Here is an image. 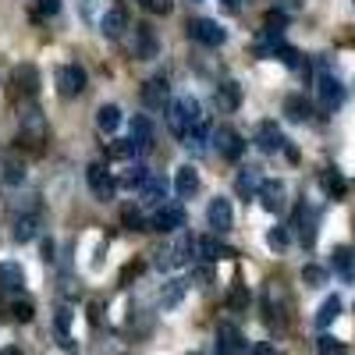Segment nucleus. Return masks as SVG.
I'll return each instance as SVG.
<instances>
[{
    "mask_svg": "<svg viewBox=\"0 0 355 355\" xmlns=\"http://www.w3.org/2000/svg\"><path fill=\"white\" fill-rule=\"evenodd\" d=\"M199 121H206V117H202V110H199V103L192 96L171 100V107H167V128H171L174 139H185Z\"/></svg>",
    "mask_w": 355,
    "mask_h": 355,
    "instance_id": "nucleus-1",
    "label": "nucleus"
},
{
    "mask_svg": "<svg viewBox=\"0 0 355 355\" xmlns=\"http://www.w3.org/2000/svg\"><path fill=\"white\" fill-rule=\"evenodd\" d=\"M40 234V206H21L15 210V224H11V239L15 242H33Z\"/></svg>",
    "mask_w": 355,
    "mask_h": 355,
    "instance_id": "nucleus-2",
    "label": "nucleus"
},
{
    "mask_svg": "<svg viewBox=\"0 0 355 355\" xmlns=\"http://www.w3.org/2000/svg\"><path fill=\"white\" fill-rule=\"evenodd\" d=\"M316 96H320L323 110H338L345 103V85L327 68H320V75H316Z\"/></svg>",
    "mask_w": 355,
    "mask_h": 355,
    "instance_id": "nucleus-3",
    "label": "nucleus"
},
{
    "mask_svg": "<svg viewBox=\"0 0 355 355\" xmlns=\"http://www.w3.org/2000/svg\"><path fill=\"white\" fill-rule=\"evenodd\" d=\"M182 224H185V210L178 202H160L153 210V217H150V231H164V234L178 231Z\"/></svg>",
    "mask_w": 355,
    "mask_h": 355,
    "instance_id": "nucleus-4",
    "label": "nucleus"
},
{
    "mask_svg": "<svg viewBox=\"0 0 355 355\" xmlns=\"http://www.w3.org/2000/svg\"><path fill=\"white\" fill-rule=\"evenodd\" d=\"M214 146H217V153L224 157V160H242V153H245V139L234 132V128H227V125H220L217 132H214Z\"/></svg>",
    "mask_w": 355,
    "mask_h": 355,
    "instance_id": "nucleus-5",
    "label": "nucleus"
},
{
    "mask_svg": "<svg viewBox=\"0 0 355 355\" xmlns=\"http://www.w3.org/2000/svg\"><path fill=\"white\" fill-rule=\"evenodd\" d=\"M21 142H28L33 150H40V146L46 142V121H43V114L36 107L21 110Z\"/></svg>",
    "mask_w": 355,
    "mask_h": 355,
    "instance_id": "nucleus-6",
    "label": "nucleus"
},
{
    "mask_svg": "<svg viewBox=\"0 0 355 355\" xmlns=\"http://www.w3.org/2000/svg\"><path fill=\"white\" fill-rule=\"evenodd\" d=\"M85 178H89V189H93V196H96L100 202H110V199H114L117 182L110 178V171H107L103 164H89V167H85Z\"/></svg>",
    "mask_w": 355,
    "mask_h": 355,
    "instance_id": "nucleus-7",
    "label": "nucleus"
},
{
    "mask_svg": "<svg viewBox=\"0 0 355 355\" xmlns=\"http://www.w3.org/2000/svg\"><path fill=\"white\" fill-rule=\"evenodd\" d=\"M185 28H189V36H192L196 43H202V46H220V43L227 40V33H224L217 21H210V18H192Z\"/></svg>",
    "mask_w": 355,
    "mask_h": 355,
    "instance_id": "nucleus-8",
    "label": "nucleus"
},
{
    "mask_svg": "<svg viewBox=\"0 0 355 355\" xmlns=\"http://www.w3.org/2000/svg\"><path fill=\"white\" fill-rule=\"evenodd\" d=\"M142 107H146V110H164V107H171V85H167L164 75H153L150 82L142 85Z\"/></svg>",
    "mask_w": 355,
    "mask_h": 355,
    "instance_id": "nucleus-9",
    "label": "nucleus"
},
{
    "mask_svg": "<svg viewBox=\"0 0 355 355\" xmlns=\"http://www.w3.org/2000/svg\"><path fill=\"white\" fill-rule=\"evenodd\" d=\"M217 355H249V345L234 323H220L217 327Z\"/></svg>",
    "mask_w": 355,
    "mask_h": 355,
    "instance_id": "nucleus-10",
    "label": "nucleus"
},
{
    "mask_svg": "<svg viewBox=\"0 0 355 355\" xmlns=\"http://www.w3.org/2000/svg\"><path fill=\"white\" fill-rule=\"evenodd\" d=\"M85 89V68L78 64H64V68H57V93H61L64 100L78 96Z\"/></svg>",
    "mask_w": 355,
    "mask_h": 355,
    "instance_id": "nucleus-11",
    "label": "nucleus"
},
{
    "mask_svg": "<svg viewBox=\"0 0 355 355\" xmlns=\"http://www.w3.org/2000/svg\"><path fill=\"white\" fill-rule=\"evenodd\" d=\"M206 220H210L214 234H227V231L234 227V214H231V202L217 196V199H214L210 206H206Z\"/></svg>",
    "mask_w": 355,
    "mask_h": 355,
    "instance_id": "nucleus-12",
    "label": "nucleus"
},
{
    "mask_svg": "<svg viewBox=\"0 0 355 355\" xmlns=\"http://www.w3.org/2000/svg\"><path fill=\"white\" fill-rule=\"evenodd\" d=\"M256 199L263 202V210L281 214V210H284V182H277V178H263V185H259Z\"/></svg>",
    "mask_w": 355,
    "mask_h": 355,
    "instance_id": "nucleus-13",
    "label": "nucleus"
},
{
    "mask_svg": "<svg viewBox=\"0 0 355 355\" xmlns=\"http://www.w3.org/2000/svg\"><path fill=\"white\" fill-rule=\"evenodd\" d=\"M157 53H160V43H157L153 25L139 21V25H135V57H139V61H153Z\"/></svg>",
    "mask_w": 355,
    "mask_h": 355,
    "instance_id": "nucleus-14",
    "label": "nucleus"
},
{
    "mask_svg": "<svg viewBox=\"0 0 355 355\" xmlns=\"http://www.w3.org/2000/svg\"><path fill=\"white\" fill-rule=\"evenodd\" d=\"M295 227H299V242L306 249L316 245V210L306 202H299V210H295Z\"/></svg>",
    "mask_w": 355,
    "mask_h": 355,
    "instance_id": "nucleus-15",
    "label": "nucleus"
},
{
    "mask_svg": "<svg viewBox=\"0 0 355 355\" xmlns=\"http://www.w3.org/2000/svg\"><path fill=\"white\" fill-rule=\"evenodd\" d=\"M256 146L263 153H277V150H284V132L277 128V121H259V128H256Z\"/></svg>",
    "mask_w": 355,
    "mask_h": 355,
    "instance_id": "nucleus-16",
    "label": "nucleus"
},
{
    "mask_svg": "<svg viewBox=\"0 0 355 355\" xmlns=\"http://www.w3.org/2000/svg\"><path fill=\"white\" fill-rule=\"evenodd\" d=\"M196 256H199V263H217V259H231L234 249L220 245L214 234H202V239H196Z\"/></svg>",
    "mask_w": 355,
    "mask_h": 355,
    "instance_id": "nucleus-17",
    "label": "nucleus"
},
{
    "mask_svg": "<svg viewBox=\"0 0 355 355\" xmlns=\"http://www.w3.org/2000/svg\"><path fill=\"white\" fill-rule=\"evenodd\" d=\"M259 185H263V174H259V167H252V164L242 167L239 178H234V192H239L242 199H256Z\"/></svg>",
    "mask_w": 355,
    "mask_h": 355,
    "instance_id": "nucleus-18",
    "label": "nucleus"
},
{
    "mask_svg": "<svg viewBox=\"0 0 355 355\" xmlns=\"http://www.w3.org/2000/svg\"><path fill=\"white\" fill-rule=\"evenodd\" d=\"M125 28H128V15H125V8H110V11L100 18V33H103L107 40H121V36H125Z\"/></svg>",
    "mask_w": 355,
    "mask_h": 355,
    "instance_id": "nucleus-19",
    "label": "nucleus"
},
{
    "mask_svg": "<svg viewBox=\"0 0 355 355\" xmlns=\"http://www.w3.org/2000/svg\"><path fill=\"white\" fill-rule=\"evenodd\" d=\"M174 189H178V196H182V199H192L199 192V171L192 164H182V167H178V174H174Z\"/></svg>",
    "mask_w": 355,
    "mask_h": 355,
    "instance_id": "nucleus-20",
    "label": "nucleus"
},
{
    "mask_svg": "<svg viewBox=\"0 0 355 355\" xmlns=\"http://www.w3.org/2000/svg\"><path fill=\"white\" fill-rule=\"evenodd\" d=\"M139 199L146 202V206H160V202H167V182L160 174H150L146 178V185L139 189Z\"/></svg>",
    "mask_w": 355,
    "mask_h": 355,
    "instance_id": "nucleus-21",
    "label": "nucleus"
},
{
    "mask_svg": "<svg viewBox=\"0 0 355 355\" xmlns=\"http://www.w3.org/2000/svg\"><path fill=\"white\" fill-rule=\"evenodd\" d=\"M132 142L139 146V153H146L153 146V121L146 114H135L132 117Z\"/></svg>",
    "mask_w": 355,
    "mask_h": 355,
    "instance_id": "nucleus-22",
    "label": "nucleus"
},
{
    "mask_svg": "<svg viewBox=\"0 0 355 355\" xmlns=\"http://www.w3.org/2000/svg\"><path fill=\"white\" fill-rule=\"evenodd\" d=\"M25 284V270L18 263H0V291H8V295H18Z\"/></svg>",
    "mask_w": 355,
    "mask_h": 355,
    "instance_id": "nucleus-23",
    "label": "nucleus"
},
{
    "mask_svg": "<svg viewBox=\"0 0 355 355\" xmlns=\"http://www.w3.org/2000/svg\"><path fill=\"white\" fill-rule=\"evenodd\" d=\"M15 82H18V89L33 100L36 93H40V71H36V64H18L15 68Z\"/></svg>",
    "mask_w": 355,
    "mask_h": 355,
    "instance_id": "nucleus-24",
    "label": "nucleus"
},
{
    "mask_svg": "<svg viewBox=\"0 0 355 355\" xmlns=\"http://www.w3.org/2000/svg\"><path fill=\"white\" fill-rule=\"evenodd\" d=\"M217 103H220V110H239V107H242V85L234 82V78L220 82V89H217Z\"/></svg>",
    "mask_w": 355,
    "mask_h": 355,
    "instance_id": "nucleus-25",
    "label": "nucleus"
},
{
    "mask_svg": "<svg viewBox=\"0 0 355 355\" xmlns=\"http://www.w3.org/2000/svg\"><path fill=\"white\" fill-rule=\"evenodd\" d=\"M284 114H288V121H306L313 114V107L302 93H291V96H284Z\"/></svg>",
    "mask_w": 355,
    "mask_h": 355,
    "instance_id": "nucleus-26",
    "label": "nucleus"
},
{
    "mask_svg": "<svg viewBox=\"0 0 355 355\" xmlns=\"http://www.w3.org/2000/svg\"><path fill=\"white\" fill-rule=\"evenodd\" d=\"M96 125H100V132H117V128H121V107L103 103L96 110Z\"/></svg>",
    "mask_w": 355,
    "mask_h": 355,
    "instance_id": "nucleus-27",
    "label": "nucleus"
},
{
    "mask_svg": "<svg viewBox=\"0 0 355 355\" xmlns=\"http://www.w3.org/2000/svg\"><path fill=\"white\" fill-rule=\"evenodd\" d=\"M338 316H341V299H338V295H331V299L320 306V313H316V327H320V331H323V327H331Z\"/></svg>",
    "mask_w": 355,
    "mask_h": 355,
    "instance_id": "nucleus-28",
    "label": "nucleus"
},
{
    "mask_svg": "<svg viewBox=\"0 0 355 355\" xmlns=\"http://www.w3.org/2000/svg\"><path fill=\"white\" fill-rule=\"evenodd\" d=\"M331 263H334V270H338L341 277H352V274H355V252H352L348 245H338Z\"/></svg>",
    "mask_w": 355,
    "mask_h": 355,
    "instance_id": "nucleus-29",
    "label": "nucleus"
},
{
    "mask_svg": "<svg viewBox=\"0 0 355 355\" xmlns=\"http://www.w3.org/2000/svg\"><path fill=\"white\" fill-rule=\"evenodd\" d=\"M150 174H153V171L146 167V164H132V167H128V171L121 174V185H125V189H135V192H139V189L146 185V178H150Z\"/></svg>",
    "mask_w": 355,
    "mask_h": 355,
    "instance_id": "nucleus-30",
    "label": "nucleus"
},
{
    "mask_svg": "<svg viewBox=\"0 0 355 355\" xmlns=\"http://www.w3.org/2000/svg\"><path fill=\"white\" fill-rule=\"evenodd\" d=\"M121 224L128 231H150V217H146L139 206H125V210H121Z\"/></svg>",
    "mask_w": 355,
    "mask_h": 355,
    "instance_id": "nucleus-31",
    "label": "nucleus"
},
{
    "mask_svg": "<svg viewBox=\"0 0 355 355\" xmlns=\"http://www.w3.org/2000/svg\"><path fill=\"white\" fill-rule=\"evenodd\" d=\"M185 288H189L185 281H167V284H164V295H160V306H164V309H174L178 302H182Z\"/></svg>",
    "mask_w": 355,
    "mask_h": 355,
    "instance_id": "nucleus-32",
    "label": "nucleus"
},
{
    "mask_svg": "<svg viewBox=\"0 0 355 355\" xmlns=\"http://www.w3.org/2000/svg\"><path fill=\"white\" fill-rule=\"evenodd\" d=\"M323 189H327L331 199H345V189H348V185H345V178L331 167V171H323Z\"/></svg>",
    "mask_w": 355,
    "mask_h": 355,
    "instance_id": "nucleus-33",
    "label": "nucleus"
},
{
    "mask_svg": "<svg viewBox=\"0 0 355 355\" xmlns=\"http://www.w3.org/2000/svg\"><path fill=\"white\" fill-rule=\"evenodd\" d=\"M316 355H348V348H345V341H338L331 334H320L316 338Z\"/></svg>",
    "mask_w": 355,
    "mask_h": 355,
    "instance_id": "nucleus-34",
    "label": "nucleus"
},
{
    "mask_svg": "<svg viewBox=\"0 0 355 355\" xmlns=\"http://www.w3.org/2000/svg\"><path fill=\"white\" fill-rule=\"evenodd\" d=\"M8 313H11V320H18V323H28V320L36 316V309H33V302H28V299H11Z\"/></svg>",
    "mask_w": 355,
    "mask_h": 355,
    "instance_id": "nucleus-35",
    "label": "nucleus"
},
{
    "mask_svg": "<svg viewBox=\"0 0 355 355\" xmlns=\"http://www.w3.org/2000/svg\"><path fill=\"white\" fill-rule=\"evenodd\" d=\"M277 61L288 64V68H302V53L295 50V46H288V43H281L277 46Z\"/></svg>",
    "mask_w": 355,
    "mask_h": 355,
    "instance_id": "nucleus-36",
    "label": "nucleus"
},
{
    "mask_svg": "<svg viewBox=\"0 0 355 355\" xmlns=\"http://www.w3.org/2000/svg\"><path fill=\"white\" fill-rule=\"evenodd\" d=\"M302 281H306L309 288H320L323 281H327V270H323V266H316V263H309V266H302Z\"/></svg>",
    "mask_w": 355,
    "mask_h": 355,
    "instance_id": "nucleus-37",
    "label": "nucleus"
},
{
    "mask_svg": "<svg viewBox=\"0 0 355 355\" xmlns=\"http://www.w3.org/2000/svg\"><path fill=\"white\" fill-rule=\"evenodd\" d=\"M227 306L231 309H249V288L245 284H234L231 295H227Z\"/></svg>",
    "mask_w": 355,
    "mask_h": 355,
    "instance_id": "nucleus-38",
    "label": "nucleus"
},
{
    "mask_svg": "<svg viewBox=\"0 0 355 355\" xmlns=\"http://www.w3.org/2000/svg\"><path fill=\"white\" fill-rule=\"evenodd\" d=\"M284 25H288V15H284V11H270V15H266V28H263V33L281 36V33H284Z\"/></svg>",
    "mask_w": 355,
    "mask_h": 355,
    "instance_id": "nucleus-39",
    "label": "nucleus"
},
{
    "mask_svg": "<svg viewBox=\"0 0 355 355\" xmlns=\"http://www.w3.org/2000/svg\"><path fill=\"white\" fill-rule=\"evenodd\" d=\"M53 15H61V0H36L33 18H53Z\"/></svg>",
    "mask_w": 355,
    "mask_h": 355,
    "instance_id": "nucleus-40",
    "label": "nucleus"
},
{
    "mask_svg": "<svg viewBox=\"0 0 355 355\" xmlns=\"http://www.w3.org/2000/svg\"><path fill=\"white\" fill-rule=\"evenodd\" d=\"M288 242H291V239H288V227H274L270 234H266V245H270L274 252H281V249H288Z\"/></svg>",
    "mask_w": 355,
    "mask_h": 355,
    "instance_id": "nucleus-41",
    "label": "nucleus"
},
{
    "mask_svg": "<svg viewBox=\"0 0 355 355\" xmlns=\"http://www.w3.org/2000/svg\"><path fill=\"white\" fill-rule=\"evenodd\" d=\"M139 4L150 15H171L174 11V0H139Z\"/></svg>",
    "mask_w": 355,
    "mask_h": 355,
    "instance_id": "nucleus-42",
    "label": "nucleus"
},
{
    "mask_svg": "<svg viewBox=\"0 0 355 355\" xmlns=\"http://www.w3.org/2000/svg\"><path fill=\"white\" fill-rule=\"evenodd\" d=\"M135 153H139V146H135L132 139H128V142H114V146H110V157H117V160H121V157H135Z\"/></svg>",
    "mask_w": 355,
    "mask_h": 355,
    "instance_id": "nucleus-43",
    "label": "nucleus"
},
{
    "mask_svg": "<svg viewBox=\"0 0 355 355\" xmlns=\"http://www.w3.org/2000/svg\"><path fill=\"white\" fill-rule=\"evenodd\" d=\"M57 334H61V338H68V327H71V309L68 306H61V309H57Z\"/></svg>",
    "mask_w": 355,
    "mask_h": 355,
    "instance_id": "nucleus-44",
    "label": "nucleus"
},
{
    "mask_svg": "<svg viewBox=\"0 0 355 355\" xmlns=\"http://www.w3.org/2000/svg\"><path fill=\"white\" fill-rule=\"evenodd\" d=\"M210 277H214V274H210V263H196V266H192V281L210 284Z\"/></svg>",
    "mask_w": 355,
    "mask_h": 355,
    "instance_id": "nucleus-45",
    "label": "nucleus"
},
{
    "mask_svg": "<svg viewBox=\"0 0 355 355\" xmlns=\"http://www.w3.org/2000/svg\"><path fill=\"white\" fill-rule=\"evenodd\" d=\"M21 178H25V171H21V167H15V164H8V167H4V182H8V185H18Z\"/></svg>",
    "mask_w": 355,
    "mask_h": 355,
    "instance_id": "nucleus-46",
    "label": "nucleus"
},
{
    "mask_svg": "<svg viewBox=\"0 0 355 355\" xmlns=\"http://www.w3.org/2000/svg\"><path fill=\"white\" fill-rule=\"evenodd\" d=\"M249 355H277V348H274L270 341H259V345H256V348H252Z\"/></svg>",
    "mask_w": 355,
    "mask_h": 355,
    "instance_id": "nucleus-47",
    "label": "nucleus"
},
{
    "mask_svg": "<svg viewBox=\"0 0 355 355\" xmlns=\"http://www.w3.org/2000/svg\"><path fill=\"white\" fill-rule=\"evenodd\" d=\"M220 8L234 15V11H239V8H242V0H220Z\"/></svg>",
    "mask_w": 355,
    "mask_h": 355,
    "instance_id": "nucleus-48",
    "label": "nucleus"
},
{
    "mask_svg": "<svg viewBox=\"0 0 355 355\" xmlns=\"http://www.w3.org/2000/svg\"><path fill=\"white\" fill-rule=\"evenodd\" d=\"M43 259H53V242H43Z\"/></svg>",
    "mask_w": 355,
    "mask_h": 355,
    "instance_id": "nucleus-49",
    "label": "nucleus"
},
{
    "mask_svg": "<svg viewBox=\"0 0 355 355\" xmlns=\"http://www.w3.org/2000/svg\"><path fill=\"white\" fill-rule=\"evenodd\" d=\"M0 355H21V348H15V345H8V348H0Z\"/></svg>",
    "mask_w": 355,
    "mask_h": 355,
    "instance_id": "nucleus-50",
    "label": "nucleus"
},
{
    "mask_svg": "<svg viewBox=\"0 0 355 355\" xmlns=\"http://www.w3.org/2000/svg\"><path fill=\"white\" fill-rule=\"evenodd\" d=\"M192 355H202V352H192Z\"/></svg>",
    "mask_w": 355,
    "mask_h": 355,
    "instance_id": "nucleus-51",
    "label": "nucleus"
}]
</instances>
